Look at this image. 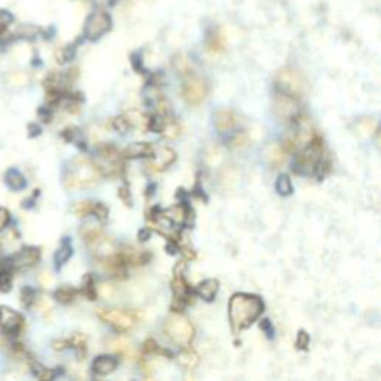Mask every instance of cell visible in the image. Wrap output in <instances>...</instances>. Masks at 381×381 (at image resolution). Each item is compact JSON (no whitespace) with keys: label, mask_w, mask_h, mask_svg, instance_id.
<instances>
[{"label":"cell","mask_w":381,"mask_h":381,"mask_svg":"<svg viewBox=\"0 0 381 381\" xmlns=\"http://www.w3.org/2000/svg\"><path fill=\"white\" fill-rule=\"evenodd\" d=\"M264 311V302L256 295L250 294H234L228 304V316L234 332L248 329L249 326L258 320Z\"/></svg>","instance_id":"6da1fadb"},{"label":"cell","mask_w":381,"mask_h":381,"mask_svg":"<svg viewBox=\"0 0 381 381\" xmlns=\"http://www.w3.org/2000/svg\"><path fill=\"white\" fill-rule=\"evenodd\" d=\"M100 179H101V171L99 166L89 161L88 158L79 156L72 160L66 167L63 183L69 191H78L97 185Z\"/></svg>","instance_id":"7a4b0ae2"},{"label":"cell","mask_w":381,"mask_h":381,"mask_svg":"<svg viewBox=\"0 0 381 381\" xmlns=\"http://www.w3.org/2000/svg\"><path fill=\"white\" fill-rule=\"evenodd\" d=\"M164 333L171 343L185 348L192 343L195 329H194L192 323L185 316L174 311L173 315H170L166 319Z\"/></svg>","instance_id":"3957f363"},{"label":"cell","mask_w":381,"mask_h":381,"mask_svg":"<svg viewBox=\"0 0 381 381\" xmlns=\"http://www.w3.org/2000/svg\"><path fill=\"white\" fill-rule=\"evenodd\" d=\"M276 89L299 99V96H302L307 89V81L298 70L284 67L276 73Z\"/></svg>","instance_id":"277c9868"},{"label":"cell","mask_w":381,"mask_h":381,"mask_svg":"<svg viewBox=\"0 0 381 381\" xmlns=\"http://www.w3.org/2000/svg\"><path fill=\"white\" fill-rule=\"evenodd\" d=\"M185 75V79L182 83V99L189 104V106H197L207 96V83L206 81L188 70Z\"/></svg>","instance_id":"5b68a950"},{"label":"cell","mask_w":381,"mask_h":381,"mask_svg":"<svg viewBox=\"0 0 381 381\" xmlns=\"http://www.w3.org/2000/svg\"><path fill=\"white\" fill-rule=\"evenodd\" d=\"M273 110L279 119L292 122L294 119H297L299 116L298 97L276 89V94L273 99Z\"/></svg>","instance_id":"8992f818"},{"label":"cell","mask_w":381,"mask_h":381,"mask_svg":"<svg viewBox=\"0 0 381 381\" xmlns=\"http://www.w3.org/2000/svg\"><path fill=\"white\" fill-rule=\"evenodd\" d=\"M97 316L118 332L130 331L136 322L134 316L130 311L119 308H97Z\"/></svg>","instance_id":"52a82bcc"},{"label":"cell","mask_w":381,"mask_h":381,"mask_svg":"<svg viewBox=\"0 0 381 381\" xmlns=\"http://www.w3.org/2000/svg\"><path fill=\"white\" fill-rule=\"evenodd\" d=\"M110 27H112V21H110L109 14H106L104 11H96L88 17L85 23L83 36L86 40L96 42L107 33Z\"/></svg>","instance_id":"ba28073f"},{"label":"cell","mask_w":381,"mask_h":381,"mask_svg":"<svg viewBox=\"0 0 381 381\" xmlns=\"http://www.w3.org/2000/svg\"><path fill=\"white\" fill-rule=\"evenodd\" d=\"M174 161H176V152L168 146H160V148H155L146 166L150 171L158 173V171L168 168Z\"/></svg>","instance_id":"9c48e42d"},{"label":"cell","mask_w":381,"mask_h":381,"mask_svg":"<svg viewBox=\"0 0 381 381\" xmlns=\"http://www.w3.org/2000/svg\"><path fill=\"white\" fill-rule=\"evenodd\" d=\"M24 325L23 316L9 307H0V328L8 335H15Z\"/></svg>","instance_id":"30bf717a"},{"label":"cell","mask_w":381,"mask_h":381,"mask_svg":"<svg viewBox=\"0 0 381 381\" xmlns=\"http://www.w3.org/2000/svg\"><path fill=\"white\" fill-rule=\"evenodd\" d=\"M8 261L14 270H27L40 261V250L37 248H24Z\"/></svg>","instance_id":"8fae6325"},{"label":"cell","mask_w":381,"mask_h":381,"mask_svg":"<svg viewBox=\"0 0 381 381\" xmlns=\"http://www.w3.org/2000/svg\"><path fill=\"white\" fill-rule=\"evenodd\" d=\"M213 122L219 133H228L237 127L238 118L231 109H220L213 116Z\"/></svg>","instance_id":"7c38bea8"},{"label":"cell","mask_w":381,"mask_h":381,"mask_svg":"<svg viewBox=\"0 0 381 381\" xmlns=\"http://www.w3.org/2000/svg\"><path fill=\"white\" fill-rule=\"evenodd\" d=\"M118 364H119V362H118V359H116L115 356L101 354V356H99V357H96V359H94L91 369H93V372H94L96 375H99V377H104V375L112 374L116 368H118Z\"/></svg>","instance_id":"4fadbf2b"},{"label":"cell","mask_w":381,"mask_h":381,"mask_svg":"<svg viewBox=\"0 0 381 381\" xmlns=\"http://www.w3.org/2000/svg\"><path fill=\"white\" fill-rule=\"evenodd\" d=\"M265 156L268 164L273 168H280L284 166L286 158H287V152L283 148L280 143H271L265 150Z\"/></svg>","instance_id":"5bb4252c"},{"label":"cell","mask_w":381,"mask_h":381,"mask_svg":"<svg viewBox=\"0 0 381 381\" xmlns=\"http://www.w3.org/2000/svg\"><path fill=\"white\" fill-rule=\"evenodd\" d=\"M156 146L150 145L148 142L142 143V142H137V143H133L131 146H128L127 149L122 152L124 158H150L153 150H155Z\"/></svg>","instance_id":"9a60e30c"},{"label":"cell","mask_w":381,"mask_h":381,"mask_svg":"<svg viewBox=\"0 0 381 381\" xmlns=\"http://www.w3.org/2000/svg\"><path fill=\"white\" fill-rule=\"evenodd\" d=\"M217 290H219V282L216 279H207L199 283L194 292L206 301H212L216 297Z\"/></svg>","instance_id":"2e32d148"},{"label":"cell","mask_w":381,"mask_h":381,"mask_svg":"<svg viewBox=\"0 0 381 381\" xmlns=\"http://www.w3.org/2000/svg\"><path fill=\"white\" fill-rule=\"evenodd\" d=\"M73 255V248L69 241V238H64L60 244V248L57 249L55 255H54V262H55V266L57 268H61V266L66 264L67 261L72 258Z\"/></svg>","instance_id":"e0dca14e"},{"label":"cell","mask_w":381,"mask_h":381,"mask_svg":"<svg viewBox=\"0 0 381 381\" xmlns=\"http://www.w3.org/2000/svg\"><path fill=\"white\" fill-rule=\"evenodd\" d=\"M6 185L11 188V189H14V191H21V189H24L26 188V177L18 171L17 168H11V170H8V173H6Z\"/></svg>","instance_id":"ac0fdd59"},{"label":"cell","mask_w":381,"mask_h":381,"mask_svg":"<svg viewBox=\"0 0 381 381\" xmlns=\"http://www.w3.org/2000/svg\"><path fill=\"white\" fill-rule=\"evenodd\" d=\"M12 266L9 261H5L0 265V290L2 292H9L12 286Z\"/></svg>","instance_id":"d6986e66"},{"label":"cell","mask_w":381,"mask_h":381,"mask_svg":"<svg viewBox=\"0 0 381 381\" xmlns=\"http://www.w3.org/2000/svg\"><path fill=\"white\" fill-rule=\"evenodd\" d=\"M78 294L79 292L75 287H72V286H63V287H60V289L55 290L54 298L57 299L58 302H61V304H70V302H73L76 299Z\"/></svg>","instance_id":"ffe728a7"},{"label":"cell","mask_w":381,"mask_h":381,"mask_svg":"<svg viewBox=\"0 0 381 381\" xmlns=\"http://www.w3.org/2000/svg\"><path fill=\"white\" fill-rule=\"evenodd\" d=\"M276 189H277V192H279L280 195H283V197L292 194L294 185H292V181L289 179L287 174H280V176L277 177V181H276Z\"/></svg>","instance_id":"44dd1931"},{"label":"cell","mask_w":381,"mask_h":381,"mask_svg":"<svg viewBox=\"0 0 381 381\" xmlns=\"http://www.w3.org/2000/svg\"><path fill=\"white\" fill-rule=\"evenodd\" d=\"M81 292H82L86 298L91 299V301H94V299L97 298L96 280H94V277H93L91 274H86V276H85V279H83L82 282V290H81Z\"/></svg>","instance_id":"7402d4cb"},{"label":"cell","mask_w":381,"mask_h":381,"mask_svg":"<svg viewBox=\"0 0 381 381\" xmlns=\"http://www.w3.org/2000/svg\"><path fill=\"white\" fill-rule=\"evenodd\" d=\"M143 351L146 353V354H163V356H168L170 359H171V353L168 351V350H164V348L161 347L155 340H152V338H148L145 343H143Z\"/></svg>","instance_id":"603a6c76"},{"label":"cell","mask_w":381,"mask_h":381,"mask_svg":"<svg viewBox=\"0 0 381 381\" xmlns=\"http://www.w3.org/2000/svg\"><path fill=\"white\" fill-rule=\"evenodd\" d=\"M94 207H96V201H79L73 206V212L79 217H85L94 213Z\"/></svg>","instance_id":"cb8c5ba5"},{"label":"cell","mask_w":381,"mask_h":381,"mask_svg":"<svg viewBox=\"0 0 381 381\" xmlns=\"http://www.w3.org/2000/svg\"><path fill=\"white\" fill-rule=\"evenodd\" d=\"M161 133H163V136H164L166 139H168V140H174V139H177L179 134H181V125H179L176 121L167 118L166 125H164V128H163Z\"/></svg>","instance_id":"d4e9b609"},{"label":"cell","mask_w":381,"mask_h":381,"mask_svg":"<svg viewBox=\"0 0 381 381\" xmlns=\"http://www.w3.org/2000/svg\"><path fill=\"white\" fill-rule=\"evenodd\" d=\"M179 361L186 368H194L195 365L198 364V356H197V353L194 350L185 347V350H183L182 353H181V356H179Z\"/></svg>","instance_id":"484cf974"},{"label":"cell","mask_w":381,"mask_h":381,"mask_svg":"<svg viewBox=\"0 0 381 381\" xmlns=\"http://www.w3.org/2000/svg\"><path fill=\"white\" fill-rule=\"evenodd\" d=\"M69 347H73L78 354H85L86 350V337L82 333H75L70 340H69Z\"/></svg>","instance_id":"4316f807"},{"label":"cell","mask_w":381,"mask_h":381,"mask_svg":"<svg viewBox=\"0 0 381 381\" xmlns=\"http://www.w3.org/2000/svg\"><path fill=\"white\" fill-rule=\"evenodd\" d=\"M32 371L39 380H52L55 377V372L39 364H32Z\"/></svg>","instance_id":"83f0119b"},{"label":"cell","mask_w":381,"mask_h":381,"mask_svg":"<svg viewBox=\"0 0 381 381\" xmlns=\"http://www.w3.org/2000/svg\"><path fill=\"white\" fill-rule=\"evenodd\" d=\"M34 301H36V292L30 287H24L21 290V302H23V305L29 308V307L33 305Z\"/></svg>","instance_id":"f1b7e54d"},{"label":"cell","mask_w":381,"mask_h":381,"mask_svg":"<svg viewBox=\"0 0 381 381\" xmlns=\"http://www.w3.org/2000/svg\"><path fill=\"white\" fill-rule=\"evenodd\" d=\"M112 348L116 350L118 353H130L131 351V346H130V343L125 340V338H116L112 341Z\"/></svg>","instance_id":"f546056e"},{"label":"cell","mask_w":381,"mask_h":381,"mask_svg":"<svg viewBox=\"0 0 381 381\" xmlns=\"http://www.w3.org/2000/svg\"><path fill=\"white\" fill-rule=\"evenodd\" d=\"M231 145H232V148H235V149H241V148L248 146L249 136L246 133L235 134V136H234V139L231 140Z\"/></svg>","instance_id":"4dcf8cb0"},{"label":"cell","mask_w":381,"mask_h":381,"mask_svg":"<svg viewBox=\"0 0 381 381\" xmlns=\"http://www.w3.org/2000/svg\"><path fill=\"white\" fill-rule=\"evenodd\" d=\"M37 33H39V29H37V27H33V26H23V27L18 29L17 36L18 37L30 39V37H34Z\"/></svg>","instance_id":"1f68e13d"},{"label":"cell","mask_w":381,"mask_h":381,"mask_svg":"<svg viewBox=\"0 0 381 381\" xmlns=\"http://www.w3.org/2000/svg\"><path fill=\"white\" fill-rule=\"evenodd\" d=\"M93 216H96L99 220L104 222L109 216V209L103 204V203H96V207H94V213Z\"/></svg>","instance_id":"d6a6232c"},{"label":"cell","mask_w":381,"mask_h":381,"mask_svg":"<svg viewBox=\"0 0 381 381\" xmlns=\"http://www.w3.org/2000/svg\"><path fill=\"white\" fill-rule=\"evenodd\" d=\"M114 128L119 133H125L130 128V122H128V119L125 116L116 118V119H114Z\"/></svg>","instance_id":"836d02e7"},{"label":"cell","mask_w":381,"mask_h":381,"mask_svg":"<svg viewBox=\"0 0 381 381\" xmlns=\"http://www.w3.org/2000/svg\"><path fill=\"white\" fill-rule=\"evenodd\" d=\"M8 82L14 86H18V85H26L27 82V76L23 75V73H11L8 75Z\"/></svg>","instance_id":"e575fe53"},{"label":"cell","mask_w":381,"mask_h":381,"mask_svg":"<svg viewBox=\"0 0 381 381\" xmlns=\"http://www.w3.org/2000/svg\"><path fill=\"white\" fill-rule=\"evenodd\" d=\"M310 344V337L305 331H299L298 337H297V348L299 350H305Z\"/></svg>","instance_id":"d590c367"},{"label":"cell","mask_w":381,"mask_h":381,"mask_svg":"<svg viewBox=\"0 0 381 381\" xmlns=\"http://www.w3.org/2000/svg\"><path fill=\"white\" fill-rule=\"evenodd\" d=\"M11 23H12V15L6 11H0V32H8Z\"/></svg>","instance_id":"8d00e7d4"},{"label":"cell","mask_w":381,"mask_h":381,"mask_svg":"<svg viewBox=\"0 0 381 381\" xmlns=\"http://www.w3.org/2000/svg\"><path fill=\"white\" fill-rule=\"evenodd\" d=\"M11 222V213L8 209L5 207H0V231H3Z\"/></svg>","instance_id":"74e56055"},{"label":"cell","mask_w":381,"mask_h":381,"mask_svg":"<svg viewBox=\"0 0 381 381\" xmlns=\"http://www.w3.org/2000/svg\"><path fill=\"white\" fill-rule=\"evenodd\" d=\"M118 197L122 199L127 206L131 204V195H130V191H128L127 188H121V189L118 191Z\"/></svg>","instance_id":"f35d334b"},{"label":"cell","mask_w":381,"mask_h":381,"mask_svg":"<svg viewBox=\"0 0 381 381\" xmlns=\"http://www.w3.org/2000/svg\"><path fill=\"white\" fill-rule=\"evenodd\" d=\"M222 48H223L222 39H219V36H213V37H212V40H210V50L217 52V51H220Z\"/></svg>","instance_id":"ab89813d"},{"label":"cell","mask_w":381,"mask_h":381,"mask_svg":"<svg viewBox=\"0 0 381 381\" xmlns=\"http://www.w3.org/2000/svg\"><path fill=\"white\" fill-rule=\"evenodd\" d=\"M261 329H262V331H265L268 337H273V333H274V328L271 326V322H270V320H262V323H261Z\"/></svg>","instance_id":"60d3db41"},{"label":"cell","mask_w":381,"mask_h":381,"mask_svg":"<svg viewBox=\"0 0 381 381\" xmlns=\"http://www.w3.org/2000/svg\"><path fill=\"white\" fill-rule=\"evenodd\" d=\"M52 347L55 348V350H64V348L69 347V341H66V340H60V341H54V344H52Z\"/></svg>","instance_id":"b9f144b4"},{"label":"cell","mask_w":381,"mask_h":381,"mask_svg":"<svg viewBox=\"0 0 381 381\" xmlns=\"http://www.w3.org/2000/svg\"><path fill=\"white\" fill-rule=\"evenodd\" d=\"M29 130H30V136H32V137L40 133V128H39V125H36V124H30Z\"/></svg>","instance_id":"7bdbcfd3"}]
</instances>
